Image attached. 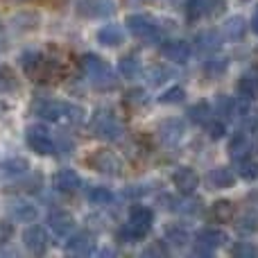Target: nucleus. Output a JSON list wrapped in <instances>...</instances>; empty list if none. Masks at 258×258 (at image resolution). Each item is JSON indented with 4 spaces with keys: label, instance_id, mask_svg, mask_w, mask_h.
I'll return each mask as SVG.
<instances>
[{
    "label": "nucleus",
    "instance_id": "43",
    "mask_svg": "<svg viewBox=\"0 0 258 258\" xmlns=\"http://www.w3.org/2000/svg\"><path fill=\"white\" fill-rule=\"evenodd\" d=\"M251 30H254L256 34H258V9H256L254 16H251Z\"/></svg>",
    "mask_w": 258,
    "mask_h": 258
},
{
    "label": "nucleus",
    "instance_id": "42",
    "mask_svg": "<svg viewBox=\"0 0 258 258\" xmlns=\"http://www.w3.org/2000/svg\"><path fill=\"white\" fill-rule=\"evenodd\" d=\"M12 236H14V227L9 222H5V220H0V245L9 242V238Z\"/></svg>",
    "mask_w": 258,
    "mask_h": 258
},
{
    "label": "nucleus",
    "instance_id": "41",
    "mask_svg": "<svg viewBox=\"0 0 258 258\" xmlns=\"http://www.w3.org/2000/svg\"><path fill=\"white\" fill-rule=\"evenodd\" d=\"M204 127H206V132H209V136L213 138V141H220V138L224 136V132H227V129H224V120H213V118H211Z\"/></svg>",
    "mask_w": 258,
    "mask_h": 258
},
{
    "label": "nucleus",
    "instance_id": "34",
    "mask_svg": "<svg viewBox=\"0 0 258 258\" xmlns=\"http://www.w3.org/2000/svg\"><path fill=\"white\" fill-rule=\"evenodd\" d=\"M165 238H168L170 245L174 247H183L188 242V231L179 224H172V227H165Z\"/></svg>",
    "mask_w": 258,
    "mask_h": 258
},
{
    "label": "nucleus",
    "instance_id": "26",
    "mask_svg": "<svg viewBox=\"0 0 258 258\" xmlns=\"http://www.w3.org/2000/svg\"><path fill=\"white\" fill-rule=\"evenodd\" d=\"M145 77H147V84L150 86H161V84H165L168 80H172L174 71L170 66H165V63H156V66L147 68Z\"/></svg>",
    "mask_w": 258,
    "mask_h": 258
},
{
    "label": "nucleus",
    "instance_id": "32",
    "mask_svg": "<svg viewBox=\"0 0 258 258\" xmlns=\"http://www.w3.org/2000/svg\"><path fill=\"white\" fill-rule=\"evenodd\" d=\"M236 229L240 233H254L258 231V215L254 213V211H245V213L238 218V224H236Z\"/></svg>",
    "mask_w": 258,
    "mask_h": 258
},
{
    "label": "nucleus",
    "instance_id": "22",
    "mask_svg": "<svg viewBox=\"0 0 258 258\" xmlns=\"http://www.w3.org/2000/svg\"><path fill=\"white\" fill-rule=\"evenodd\" d=\"M206 181H209V186L213 188V190H222V188H231L233 183H236V174H233L229 168H222V165H220V168L211 170Z\"/></svg>",
    "mask_w": 258,
    "mask_h": 258
},
{
    "label": "nucleus",
    "instance_id": "38",
    "mask_svg": "<svg viewBox=\"0 0 258 258\" xmlns=\"http://www.w3.org/2000/svg\"><path fill=\"white\" fill-rule=\"evenodd\" d=\"M227 68H229V59H224V57L209 59V63H206V75L220 77L222 73H227Z\"/></svg>",
    "mask_w": 258,
    "mask_h": 258
},
{
    "label": "nucleus",
    "instance_id": "23",
    "mask_svg": "<svg viewBox=\"0 0 258 258\" xmlns=\"http://www.w3.org/2000/svg\"><path fill=\"white\" fill-rule=\"evenodd\" d=\"M238 95L242 100H254L258 98V68L249 71L238 80Z\"/></svg>",
    "mask_w": 258,
    "mask_h": 258
},
{
    "label": "nucleus",
    "instance_id": "13",
    "mask_svg": "<svg viewBox=\"0 0 258 258\" xmlns=\"http://www.w3.org/2000/svg\"><path fill=\"white\" fill-rule=\"evenodd\" d=\"M183 132H186V127H183V122L179 120V118H168V120H163L159 125L156 136H159V141L163 143V145L172 147L183 138Z\"/></svg>",
    "mask_w": 258,
    "mask_h": 258
},
{
    "label": "nucleus",
    "instance_id": "12",
    "mask_svg": "<svg viewBox=\"0 0 258 258\" xmlns=\"http://www.w3.org/2000/svg\"><path fill=\"white\" fill-rule=\"evenodd\" d=\"M190 52H192L190 43H188V41H181V39L163 41V45H161V54L172 63H186L188 59H190Z\"/></svg>",
    "mask_w": 258,
    "mask_h": 258
},
{
    "label": "nucleus",
    "instance_id": "46",
    "mask_svg": "<svg viewBox=\"0 0 258 258\" xmlns=\"http://www.w3.org/2000/svg\"><path fill=\"white\" fill-rule=\"evenodd\" d=\"M240 3H249V0H240Z\"/></svg>",
    "mask_w": 258,
    "mask_h": 258
},
{
    "label": "nucleus",
    "instance_id": "18",
    "mask_svg": "<svg viewBox=\"0 0 258 258\" xmlns=\"http://www.w3.org/2000/svg\"><path fill=\"white\" fill-rule=\"evenodd\" d=\"M195 48L202 54H213L222 48V34L218 30H202L195 36Z\"/></svg>",
    "mask_w": 258,
    "mask_h": 258
},
{
    "label": "nucleus",
    "instance_id": "7",
    "mask_svg": "<svg viewBox=\"0 0 258 258\" xmlns=\"http://www.w3.org/2000/svg\"><path fill=\"white\" fill-rule=\"evenodd\" d=\"M25 141H27V147H30L32 152H36V154H41V156H52L54 152H57V141H54L52 134H50L43 125L27 127Z\"/></svg>",
    "mask_w": 258,
    "mask_h": 258
},
{
    "label": "nucleus",
    "instance_id": "1",
    "mask_svg": "<svg viewBox=\"0 0 258 258\" xmlns=\"http://www.w3.org/2000/svg\"><path fill=\"white\" fill-rule=\"evenodd\" d=\"M34 116L43 118L48 122H59V125H82L86 111L80 104L61 102V100H41L34 104Z\"/></svg>",
    "mask_w": 258,
    "mask_h": 258
},
{
    "label": "nucleus",
    "instance_id": "6",
    "mask_svg": "<svg viewBox=\"0 0 258 258\" xmlns=\"http://www.w3.org/2000/svg\"><path fill=\"white\" fill-rule=\"evenodd\" d=\"M125 25L136 39L145 41V43H159L161 41V27L145 14H129L125 18Z\"/></svg>",
    "mask_w": 258,
    "mask_h": 258
},
{
    "label": "nucleus",
    "instance_id": "40",
    "mask_svg": "<svg viewBox=\"0 0 258 258\" xmlns=\"http://www.w3.org/2000/svg\"><path fill=\"white\" fill-rule=\"evenodd\" d=\"M168 254H170V249H168V242L165 240H156V242H152L147 249H143V256L159 258V256H168Z\"/></svg>",
    "mask_w": 258,
    "mask_h": 258
},
{
    "label": "nucleus",
    "instance_id": "9",
    "mask_svg": "<svg viewBox=\"0 0 258 258\" xmlns=\"http://www.w3.org/2000/svg\"><path fill=\"white\" fill-rule=\"evenodd\" d=\"M116 0H80L77 14L84 18H109L116 14Z\"/></svg>",
    "mask_w": 258,
    "mask_h": 258
},
{
    "label": "nucleus",
    "instance_id": "2",
    "mask_svg": "<svg viewBox=\"0 0 258 258\" xmlns=\"http://www.w3.org/2000/svg\"><path fill=\"white\" fill-rule=\"evenodd\" d=\"M80 68L82 73L86 75V80L100 91H109V89H116L118 86V77L116 73L111 71L107 61L98 54H84L80 59Z\"/></svg>",
    "mask_w": 258,
    "mask_h": 258
},
{
    "label": "nucleus",
    "instance_id": "21",
    "mask_svg": "<svg viewBox=\"0 0 258 258\" xmlns=\"http://www.w3.org/2000/svg\"><path fill=\"white\" fill-rule=\"evenodd\" d=\"M98 43L104 48H116V45L125 43V32L120 25H104L98 32Z\"/></svg>",
    "mask_w": 258,
    "mask_h": 258
},
{
    "label": "nucleus",
    "instance_id": "27",
    "mask_svg": "<svg viewBox=\"0 0 258 258\" xmlns=\"http://www.w3.org/2000/svg\"><path fill=\"white\" fill-rule=\"evenodd\" d=\"M215 113L220 116V120H233L238 113V102L231 95H218V100H215Z\"/></svg>",
    "mask_w": 258,
    "mask_h": 258
},
{
    "label": "nucleus",
    "instance_id": "39",
    "mask_svg": "<svg viewBox=\"0 0 258 258\" xmlns=\"http://www.w3.org/2000/svg\"><path fill=\"white\" fill-rule=\"evenodd\" d=\"M231 254L238 256V258H254L258 251L251 242H236V245L231 247Z\"/></svg>",
    "mask_w": 258,
    "mask_h": 258
},
{
    "label": "nucleus",
    "instance_id": "33",
    "mask_svg": "<svg viewBox=\"0 0 258 258\" xmlns=\"http://www.w3.org/2000/svg\"><path fill=\"white\" fill-rule=\"evenodd\" d=\"M18 91V80L12 68L0 66V93H14Z\"/></svg>",
    "mask_w": 258,
    "mask_h": 258
},
{
    "label": "nucleus",
    "instance_id": "45",
    "mask_svg": "<svg viewBox=\"0 0 258 258\" xmlns=\"http://www.w3.org/2000/svg\"><path fill=\"white\" fill-rule=\"evenodd\" d=\"M3 109H5V107H3V104H0V113H3Z\"/></svg>",
    "mask_w": 258,
    "mask_h": 258
},
{
    "label": "nucleus",
    "instance_id": "25",
    "mask_svg": "<svg viewBox=\"0 0 258 258\" xmlns=\"http://www.w3.org/2000/svg\"><path fill=\"white\" fill-rule=\"evenodd\" d=\"M245 32H247V23L242 16H231L227 18V23H224L222 27V34L227 41H240L245 39Z\"/></svg>",
    "mask_w": 258,
    "mask_h": 258
},
{
    "label": "nucleus",
    "instance_id": "11",
    "mask_svg": "<svg viewBox=\"0 0 258 258\" xmlns=\"http://www.w3.org/2000/svg\"><path fill=\"white\" fill-rule=\"evenodd\" d=\"M23 242H25V247L32 251V254H45L50 247V238L48 233H45V229L41 227V224H32V227L25 229V233H23Z\"/></svg>",
    "mask_w": 258,
    "mask_h": 258
},
{
    "label": "nucleus",
    "instance_id": "36",
    "mask_svg": "<svg viewBox=\"0 0 258 258\" xmlns=\"http://www.w3.org/2000/svg\"><path fill=\"white\" fill-rule=\"evenodd\" d=\"M238 168H240V177L247 179V181H254V179H258V163L251 159V156L238 161Z\"/></svg>",
    "mask_w": 258,
    "mask_h": 258
},
{
    "label": "nucleus",
    "instance_id": "28",
    "mask_svg": "<svg viewBox=\"0 0 258 258\" xmlns=\"http://www.w3.org/2000/svg\"><path fill=\"white\" fill-rule=\"evenodd\" d=\"M118 71H120V75L125 77V80H136V77L143 73L141 59L134 57V54H127V57L120 59V63H118Z\"/></svg>",
    "mask_w": 258,
    "mask_h": 258
},
{
    "label": "nucleus",
    "instance_id": "44",
    "mask_svg": "<svg viewBox=\"0 0 258 258\" xmlns=\"http://www.w3.org/2000/svg\"><path fill=\"white\" fill-rule=\"evenodd\" d=\"M127 5H132V7H136V5H145V3H150V0H125Z\"/></svg>",
    "mask_w": 258,
    "mask_h": 258
},
{
    "label": "nucleus",
    "instance_id": "29",
    "mask_svg": "<svg viewBox=\"0 0 258 258\" xmlns=\"http://www.w3.org/2000/svg\"><path fill=\"white\" fill-rule=\"evenodd\" d=\"M27 170H30V163L23 159H12V161H5V163H0V174L3 177H21V174H25Z\"/></svg>",
    "mask_w": 258,
    "mask_h": 258
},
{
    "label": "nucleus",
    "instance_id": "30",
    "mask_svg": "<svg viewBox=\"0 0 258 258\" xmlns=\"http://www.w3.org/2000/svg\"><path fill=\"white\" fill-rule=\"evenodd\" d=\"M211 113H213V109H211L206 102H197V104H192V107L188 109V118H190V122L202 125V127L211 120Z\"/></svg>",
    "mask_w": 258,
    "mask_h": 258
},
{
    "label": "nucleus",
    "instance_id": "19",
    "mask_svg": "<svg viewBox=\"0 0 258 258\" xmlns=\"http://www.w3.org/2000/svg\"><path fill=\"white\" fill-rule=\"evenodd\" d=\"M52 183H54V188H57L59 192H75L77 188L82 186V179H80V174H77L75 170L63 168V170H59V172L54 174Z\"/></svg>",
    "mask_w": 258,
    "mask_h": 258
},
{
    "label": "nucleus",
    "instance_id": "5",
    "mask_svg": "<svg viewBox=\"0 0 258 258\" xmlns=\"http://www.w3.org/2000/svg\"><path fill=\"white\" fill-rule=\"evenodd\" d=\"M86 165L100 174H109V177L125 174V163L113 150H93L86 156Z\"/></svg>",
    "mask_w": 258,
    "mask_h": 258
},
{
    "label": "nucleus",
    "instance_id": "35",
    "mask_svg": "<svg viewBox=\"0 0 258 258\" xmlns=\"http://www.w3.org/2000/svg\"><path fill=\"white\" fill-rule=\"evenodd\" d=\"M125 102L132 109H141V107H145V104H150V95H147V91H143V89H132V91H127Z\"/></svg>",
    "mask_w": 258,
    "mask_h": 258
},
{
    "label": "nucleus",
    "instance_id": "16",
    "mask_svg": "<svg viewBox=\"0 0 258 258\" xmlns=\"http://www.w3.org/2000/svg\"><path fill=\"white\" fill-rule=\"evenodd\" d=\"M220 7H222V0H188L186 16L188 21H202L206 16H213Z\"/></svg>",
    "mask_w": 258,
    "mask_h": 258
},
{
    "label": "nucleus",
    "instance_id": "3",
    "mask_svg": "<svg viewBox=\"0 0 258 258\" xmlns=\"http://www.w3.org/2000/svg\"><path fill=\"white\" fill-rule=\"evenodd\" d=\"M89 129L93 136H100L104 141H118L125 134V125L118 120V116L111 109H98L89 122Z\"/></svg>",
    "mask_w": 258,
    "mask_h": 258
},
{
    "label": "nucleus",
    "instance_id": "37",
    "mask_svg": "<svg viewBox=\"0 0 258 258\" xmlns=\"http://www.w3.org/2000/svg\"><path fill=\"white\" fill-rule=\"evenodd\" d=\"M183 98H186V91H183L181 86H172V89H168L165 93H161L159 102L161 104H179V102H183Z\"/></svg>",
    "mask_w": 258,
    "mask_h": 258
},
{
    "label": "nucleus",
    "instance_id": "31",
    "mask_svg": "<svg viewBox=\"0 0 258 258\" xmlns=\"http://www.w3.org/2000/svg\"><path fill=\"white\" fill-rule=\"evenodd\" d=\"M89 202L95 206H107L113 202V192L104 186H93L89 188Z\"/></svg>",
    "mask_w": 258,
    "mask_h": 258
},
{
    "label": "nucleus",
    "instance_id": "14",
    "mask_svg": "<svg viewBox=\"0 0 258 258\" xmlns=\"http://www.w3.org/2000/svg\"><path fill=\"white\" fill-rule=\"evenodd\" d=\"M172 183H174V188H177L181 195H192V192L197 190V186H200V177H197V172L192 168L181 165V168L174 170Z\"/></svg>",
    "mask_w": 258,
    "mask_h": 258
},
{
    "label": "nucleus",
    "instance_id": "15",
    "mask_svg": "<svg viewBox=\"0 0 258 258\" xmlns=\"http://www.w3.org/2000/svg\"><path fill=\"white\" fill-rule=\"evenodd\" d=\"M7 213L12 215L16 222H25V224H27V222H34V220L39 218V209H36L32 202L23 200V197H16V200L9 202Z\"/></svg>",
    "mask_w": 258,
    "mask_h": 258
},
{
    "label": "nucleus",
    "instance_id": "20",
    "mask_svg": "<svg viewBox=\"0 0 258 258\" xmlns=\"http://www.w3.org/2000/svg\"><path fill=\"white\" fill-rule=\"evenodd\" d=\"M229 152H231V159L233 161H242L249 156L251 152V141H249V134L247 132H238L231 136L229 141Z\"/></svg>",
    "mask_w": 258,
    "mask_h": 258
},
{
    "label": "nucleus",
    "instance_id": "4",
    "mask_svg": "<svg viewBox=\"0 0 258 258\" xmlns=\"http://www.w3.org/2000/svg\"><path fill=\"white\" fill-rule=\"evenodd\" d=\"M154 222V213L147 206H134L129 213V222L120 229L122 240H141L150 233V227Z\"/></svg>",
    "mask_w": 258,
    "mask_h": 258
},
{
    "label": "nucleus",
    "instance_id": "17",
    "mask_svg": "<svg viewBox=\"0 0 258 258\" xmlns=\"http://www.w3.org/2000/svg\"><path fill=\"white\" fill-rule=\"evenodd\" d=\"M66 249L73 256H89L95 249V236L91 231H80L75 236H71V240L66 242Z\"/></svg>",
    "mask_w": 258,
    "mask_h": 258
},
{
    "label": "nucleus",
    "instance_id": "10",
    "mask_svg": "<svg viewBox=\"0 0 258 258\" xmlns=\"http://www.w3.org/2000/svg\"><path fill=\"white\" fill-rule=\"evenodd\" d=\"M48 227L57 238H66V236H71L73 229H75V218L63 209H54V211H50V215H48Z\"/></svg>",
    "mask_w": 258,
    "mask_h": 258
},
{
    "label": "nucleus",
    "instance_id": "24",
    "mask_svg": "<svg viewBox=\"0 0 258 258\" xmlns=\"http://www.w3.org/2000/svg\"><path fill=\"white\" fill-rule=\"evenodd\" d=\"M233 215H236V204L229 200H218V202H213V206H211V218L220 224L231 222Z\"/></svg>",
    "mask_w": 258,
    "mask_h": 258
},
{
    "label": "nucleus",
    "instance_id": "8",
    "mask_svg": "<svg viewBox=\"0 0 258 258\" xmlns=\"http://www.w3.org/2000/svg\"><path fill=\"white\" fill-rule=\"evenodd\" d=\"M229 242V236L222 231V229H202L195 236V245H192V251L197 256H213L215 249H220L222 245Z\"/></svg>",
    "mask_w": 258,
    "mask_h": 258
}]
</instances>
